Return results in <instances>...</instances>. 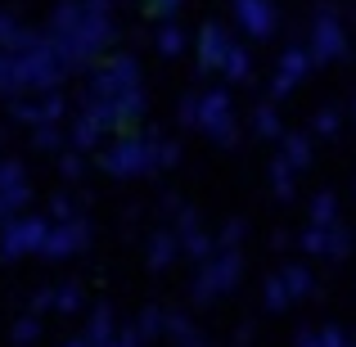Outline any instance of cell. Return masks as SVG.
<instances>
[{"label":"cell","instance_id":"obj_1","mask_svg":"<svg viewBox=\"0 0 356 347\" xmlns=\"http://www.w3.org/2000/svg\"><path fill=\"white\" fill-rule=\"evenodd\" d=\"M41 36H45V45H50V54H54L63 77L90 72L104 59V50L118 45L113 0H59Z\"/></svg>","mask_w":356,"mask_h":347},{"label":"cell","instance_id":"obj_4","mask_svg":"<svg viewBox=\"0 0 356 347\" xmlns=\"http://www.w3.org/2000/svg\"><path fill=\"white\" fill-rule=\"evenodd\" d=\"M154 140L158 131H122L113 145H104V154H99V167H104L108 176H149L154 172Z\"/></svg>","mask_w":356,"mask_h":347},{"label":"cell","instance_id":"obj_7","mask_svg":"<svg viewBox=\"0 0 356 347\" xmlns=\"http://www.w3.org/2000/svg\"><path fill=\"white\" fill-rule=\"evenodd\" d=\"M312 63H334V59H343L348 54V32H343V18H339V9L334 5H321L316 9V18H312Z\"/></svg>","mask_w":356,"mask_h":347},{"label":"cell","instance_id":"obj_19","mask_svg":"<svg viewBox=\"0 0 356 347\" xmlns=\"http://www.w3.org/2000/svg\"><path fill=\"white\" fill-rule=\"evenodd\" d=\"M275 275H280V284H284L289 302H298V298L312 293V271H307L302 261H289V266H284V271H275Z\"/></svg>","mask_w":356,"mask_h":347},{"label":"cell","instance_id":"obj_31","mask_svg":"<svg viewBox=\"0 0 356 347\" xmlns=\"http://www.w3.org/2000/svg\"><path fill=\"white\" fill-rule=\"evenodd\" d=\"M261 307H266V312H284V307H293L289 293H284V284H280V275L266 280V289H261Z\"/></svg>","mask_w":356,"mask_h":347},{"label":"cell","instance_id":"obj_24","mask_svg":"<svg viewBox=\"0 0 356 347\" xmlns=\"http://www.w3.org/2000/svg\"><path fill=\"white\" fill-rule=\"evenodd\" d=\"M36 104H41V127H59V122L68 118V99H63V90L36 95Z\"/></svg>","mask_w":356,"mask_h":347},{"label":"cell","instance_id":"obj_9","mask_svg":"<svg viewBox=\"0 0 356 347\" xmlns=\"http://www.w3.org/2000/svg\"><path fill=\"white\" fill-rule=\"evenodd\" d=\"M230 9H235V23L252 36V41H266V36H275L280 9L270 5V0H230Z\"/></svg>","mask_w":356,"mask_h":347},{"label":"cell","instance_id":"obj_45","mask_svg":"<svg viewBox=\"0 0 356 347\" xmlns=\"http://www.w3.org/2000/svg\"><path fill=\"white\" fill-rule=\"evenodd\" d=\"M63 347H86V343H81V339H72V343H63Z\"/></svg>","mask_w":356,"mask_h":347},{"label":"cell","instance_id":"obj_38","mask_svg":"<svg viewBox=\"0 0 356 347\" xmlns=\"http://www.w3.org/2000/svg\"><path fill=\"white\" fill-rule=\"evenodd\" d=\"M185 0H149V14H158L163 23H176V14H181Z\"/></svg>","mask_w":356,"mask_h":347},{"label":"cell","instance_id":"obj_2","mask_svg":"<svg viewBox=\"0 0 356 347\" xmlns=\"http://www.w3.org/2000/svg\"><path fill=\"white\" fill-rule=\"evenodd\" d=\"M145 90V72H140L136 54H108L104 63H95L81 86V104H118V99Z\"/></svg>","mask_w":356,"mask_h":347},{"label":"cell","instance_id":"obj_28","mask_svg":"<svg viewBox=\"0 0 356 347\" xmlns=\"http://www.w3.org/2000/svg\"><path fill=\"white\" fill-rule=\"evenodd\" d=\"M163 325H167V312H158V307H145V312H140V321H136V334H140V343L158 339V334H163Z\"/></svg>","mask_w":356,"mask_h":347},{"label":"cell","instance_id":"obj_35","mask_svg":"<svg viewBox=\"0 0 356 347\" xmlns=\"http://www.w3.org/2000/svg\"><path fill=\"white\" fill-rule=\"evenodd\" d=\"M36 339H41V321H36V316H23V321L14 325V347H32Z\"/></svg>","mask_w":356,"mask_h":347},{"label":"cell","instance_id":"obj_34","mask_svg":"<svg viewBox=\"0 0 356 347\" xmlns=\"http://www.w3.org/2000/svg\"><path fill=\"white\" fill-rule=\"evenodd\" d=\"M32 140L36 149H68V136L59 127H32Z\"/></svg>","mask_w":356,"mask_h":347},{"label":"cell","instance_id":"obj_3","mask_svg":"<svg viewBox=\"0 0 356 347\" xmlns=\"http://www.w3.org/2000/svg\"><path fill=\"white\" fill-rule=\"evenodd\" d=\"M243 275V252L239 248H217L208 261H199V275L190 284L194 307H212L217 298H226Z\"/></svg>","mask_w":356,"mask_h":347},{"label":"cell","instance_id":"obj_33","mask_svg":"<svg viewBox=\"0 0 356 347\" xmlns=\"http://www.w3.org/2000/svg\"><path fill=\"white\" fill-rule=\"evenodd\" d=\"M81 217V203L72 199V194H54L50 203V221H77Z\"/></svg>","mask_w":356,"mask_h":347},{"label":"cell","instance_id":"obj_37","mask_svg":"<svg viewBox=\"0 0 356 347\" xmlns=\"http://www.w3.org/2000/svg\"><path fill=\"white\" fill-rule=\"evenodd\" d=\"M312 131L316 136H334V131H339V113H334V108H321V113L312 118Z\"/></svg>","mask_w":356,"mask_h":347},{"label":"cell","instance_id":"obj_12","mask_svg":"<svg viewBox=\"0 0 356 347\" xmlns=\"http://www.w3.org/2000/svg\"><path fill=\"white\" fill-rule=\"evenodd\" d=\"M230 41H235V36H230L221 23H203L199 27V72H203V77H208V72H221Z\"/></svg>","mask_w":356,"mask_h":347},{"label":"cell","instance_id":"obj_18","mask_svg":"<svg viewBox=\"0 0 356 347\" xmlns=\"http://www.w3.org/2000/svg\"><path fill=\"white\" fill-rule=\"evenodd\" d=\"M154 45H158L163 59H181V54L190 50V36H185L181 23H163V27H158V36H154Z\"/></svg>","mask_w":356,"mask_h":347},{"label":"cell","instance_id":"obj_23","mask_svg":"<svg viewBox=\"0 0 356 347\" xmlns=\"http://www.w3.org/2000/svg\"><path fill=\"white\" fill-rule=\"evenodd\" d=\"M293 176H298V172L284 163V158H275V163H270V185H275V199H280V203H293V194H298V190H293Z\"/></svg>","mask_w":356,"mask_h":347},{"label":"cell","instance_id":"obj_26","mask_svg":"<svg viewBox=\"0 0 356 347\" xmlns=\"http://www.w3.org/2000/svg\"><path fill=\"white\" fill-rule=\"evenodd\" d=\"M81 302H86V293H81V284H59L54 289V312H63V316H77L81 312Z\"/></svg>","mask_w":356,"mask_h":347},{"label":"cell","instance_id":"obj_42","mask_svg":"<svg viewBox=\"0 0 356 347\" xmlns=\"http://www.w3.org/2000/svg\"><path fill=\"white\" fill-rule=\"evenodd\" d=\"M293 347H321V330H298Z\"/></svg>","mask_w":356,"mask_h":347},{"label":"cell","instance_id":"obj_13","mask_svg":"<svg viewBox=\"0 0 356 347\" xmlns=\"http://www.w3.org/2000/svg\"><path fill=\"white\" fill-rule=\"evenodd\" d=\"M0 199H5V208L14 212V217L27 208V199H32V185H27V172H23L18 158H0Z\"/></svg>","mask_w":356,"mask_h":347},{"label":"cell","instance_id":"obj_30","mask_svg":"<svg viewBox=\"0 0 356 347\" xmlns=\"http://www.w3.org/2000/svg\"><path fill=\"white\" fill-rule=\"evenodd\" d=\"M9 113H14V122H23V127H41V104H36L32 95L9 99Z\"/></svg>","mask_w":356,"mask_h":347},{"label":"cell","instance_id":"obj_16","mask_svg":"<svg viewBox=\"0 0 356 347\" xmlns=\"http://www.w3.org/2000/svg\"><path fill=\"white\" fill-rule=\"evenodd\" d=\"M163 334H167V339H172L176 347H212V343L199 334V325H194L185 312H167V325H163Z\"/></svg>","mask_w":356,"mask_h":347},{"label":"cell","instance_id":"obj_11","mask_svg":"<svg viewBox=\"0 0 356 347\" xmlns=\"http://www.w3.org/2000/svg\"><path fill=\"white\" fill-rule=\"evenodd\" d=\"M307 72H312V54H307L302 45H284V54H280V63H275V81H270V99H284Z\"/></svg>","mask_w":356,"mask_h":347},{"label":"cell","instance_id":"obj_40","mask_svg":"<svg viewBox=\"0 0 356 347\" xmlns=\"http://www.w3.org/2000/svg\"><path fill=\"white\" fill-rule=\"evenodd\" d=\"M181 127H199V90L181 99Z\"/></svg>","mask_w":356,"mask_h":347},{"label":"cell","instance_id":"obj_32","mask_svg":"<svg viewBox=\"0 0 356 347\" xmlns=\"http://www.w3.org/2000/svg\"><path fill=\"white\" fill-rule=\"evenodd\" d=\"M243 234H248V221H239V217H230L226 226H221V234L212 243H217V248H239L243 243Z\"/></svg>","mask_w":356,"mask_h":347},{"label":"cell","instance_id":"obj_41","mask_svg":"<svg viewBox=\"0 0 356 347\" xmlns=\"http://www.w3.org/2000/svg\"><path fill=\"white\" fill-rule=\"evenodd\" d=\"M108 347H140V334H136V325H127V330H118L113 334V343Z\"/></svg>","mask_w":356,"mask_h":347},{"label":"cell","instance_id":"obj_43","mask_svg":"<svg viewBox=\"0 0 356 347\" xmlns=\"http://www.w3.org/2000/svg\"><path fill=\"white\" fill-rule=\"evenodd\" d=\"M252 334H257V330H252V325L243 321L239 330H235V347H252Z\"/></svg>","mask_w":356,"mask_h":347},{"label":"cell","instance_id":"obj_29","mask_svg":"<svg viewBox=\"0 0 356 347\" xmlns=\"http://www.w3.org/2000/svg\"><path fill=\"white\" fill-rule=\"evenodd\" d=\"M176 163H181V145L158 136L154 140V172H167V167H176Z\"/></svg>","mask_w":356,"mask_h":347},{"label":"cell","instance_id":"obj_39","mask_svg":"<svg viewBox=\"0 0 356 347\" xmlns=\"http://www.w3.org/2000/svg\"><path fill=\"white\" fill-rule=\"evenodd\" d=\"M54 307V289H36L32 298H27V316H41V312H50Z\"/></svg>","mask_w":356,"mask_h":347},{"label":"cell","instance_id":"obj_8","mask_svg":"<svg viewBox=\"0 0 356 347\" xmlns=\"http://www.w3.org/2000/svg\"><path fill=\"white\" fill-rule=\"evenodd\" d=\"M86 243H90V221L86 217H77V221H50V234H45L41 252L50 261H63V257H72V252H81Z\"/></svg>","mask_w":356,"mask_h":347},{"label":"cell","instance_id":"obj_17","mask_svg":"<svg viewBox=\"0 0 356 347\" xmlns=\"http://www.w3.org/2000/svg\"><path fill=\"white\" fill-rule=\"evenodd\" d=\"M176 252H181V243H176L172 226H163V230L149 234V266H154V271H167L176 261Z\"/></svg>","mask_w":356,"mask_h":347},{"label":"cell","instance_id":"obj_44","mask_svg":"<svg viewBox=\"0 0 356 347\" xmlns=\"http://www.w3.org/2000/svg\"><path fill=\"white\" fill-rule=\"evenodd\" d=\"M270 248L284 252V248H289V234H284V230H275V234H270Z\"/></svg>","mask_w":356,"mask_h":347},{"label":"cell","instance_id":"obj_36","mask_svg":"<svg viewBox=\"0 0 356 347\" xmlns=\"http://www.w3.org/2000/svg\"><path fill=\"white\" fill-rule=\"evenodd\" d=\"M81 172H86L81 154H72V149H68V154L59 158V176H63V181H81Z\"/></svg>","mask_w":356,"mask_h":347},{"label":"cell","instance_id":"obj_21","mask_svg":"<svg viewBox=\"0 0 356 347\" xmlns=\"http://www.w3.org/2000/svg\"><path fill=\"white\" fill-rule=\"evenodd\" d=\"M221 72H226V81H252V54H248V45L230 41V50H226V63H221Z\"/></svg>","mask_w":356,"mask_h":347},{"label":"cell","instance_id":"obj_27","mask_svg":"<svg viewBox=\"0 0 356 347\" xmlns=\"http://www.w3.org/2000/svg\"><path fill=\"white\" fill-rule=\"evenodd\" d=\"M334 221H339V203H334L330 190H321L312 199V226H334Z\"/></svg>","mask_w":356,"mask_h":347},{"label":"cell","instance_id":"obj_15","mask_svg":"<svg viewBox=\"0 0 356 347\" xmlns=\"http://www.w3.org/2000/svg\"><path fill=\"white\" fill-rule=\"evenodd\" d=\"M113 334H118V316H113V307H108V302H99L95 312H90V321H86L81 343H86V347H108V343H113Z\"/></svg>","mask_w":356,"mask_h":347},{"label":"cell","instance_id":"obj_25","mask_svg":"<svg viewBox=\"0 0 356 347\" xmlns=\"http://www.w3.org/2000/svg\"><path fill=\"white\" fill-rule=\"evenodd\" d=\"M252 131H257L261 140H280V136H284V122H280L275 104H261L257 113H252Z\"/></svg>","mask_w":356,"mask_h":347},{"label":"cell","instance_id":"obj_46","mask_svg":"<svg viewBox=\"0 0 356 347\" xmlns=\"http://www.w3.org/2000/svg\"><path fill=\"white\" fill-rule=\"evenodd\" d=\"M343 347H356V343H343Z\"/></svg>","mask_w":356,"mask_h":347},{"label":"cell","instance_id":"obj_20","mask_svg":"<svg viewBox=\"0 0 356 347\" xmlns=\"http://www.w3.org/2000/svg\"><path fill=\"white\" fill-rule=\"evenodd\" d=\"M280 140H284V154H280V158H284L293 172H302V167L312 163V136H302V131H284Z\"/></svg>","mask_w":356,"mask_h":347},{"label":"cell","instance_id":"obj_6","mask_svg":"<svg viewBox=\"0 0 356 347\" xmlns=\"http://www.w3.org/2000/svg\"><path fill=\"white\" fill-rule=\"evenodd\" d=\"M45 234H50V217H27V212H18V217L0 221V261H18V257H27V252H41Z\"/></svg>","mask_w":356,"mask_h":347},{"label":"cell","instance_id":"obj_5","mask_svg":"<svg viewBox=\"0 0 356 347\" xmlns=\"http://www.w3.org/2000/svg\"><path fill=\"white\" fill-rule=\"evenodd\" d=\"M208 140L217 145H235L239 140V122H235V108H230V90L226 86H212V90H199V127Z\"/></svg>","mask_w":356,"mask_h":347},{"label":"cell","instance_id":"obj_22","mask_svg":"<svg viewBox=\"0 0 356 347\" xmlns=\"http://www.w3.org/2000/svg\"><path fill=\"white\" fill-rule=\"evenodd\" d=\"M99 140H104V136L95 131V122H90V118H81V113L72 118V127H68V149H72V154H90Z\"/></svg>","mask_w":356,"mask_h":347},{"label":"cell","instance_id":"obj_14","mask_svg":"<svg viewBox=\"0 0 356 347\" xmlns=\"http://www.w3.org/2000/svg\"><path fill=\"white\" fill-rule=\"evenodd\" d=\"M298 243L307 252H321V257H343L348 252V230L343 226H307Z\"/></svg>","mask_w":356,"mask_h":347},{"label":"cell","instance_id":"obj_10","mask_svg":"<svg viewBox=\"0 0 356 347\" xmlns=\"http://www.w3.org/2000/svg\"><path fill=\"white\" fill-rule=\"evenodd\" d=\"M172 234H176V243H181V252H185V257H194V261H208L212 252H217V243H212V234L199 226V212H194V208L176 212Z\"/></svg>","mask_w":356,"mask_h":347}]
</instances>
